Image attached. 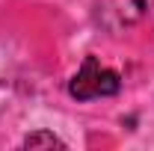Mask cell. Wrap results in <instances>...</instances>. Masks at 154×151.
<instances>
[{
	"label": "cell",
	"instance_id": "obj_1",
	"mask_svg": "<svg viewBox=\"0 0 154 151\" xmlns=\"http://www.w3.org/2000/svg\"><path fill=\"white\" fill-rule=\"evenodd\" d=\"M122 89V77L113 68L101 65L95 57H86L80 71L68 83V95L77 101H92V98H110Z\"/></svg>",
	"mask_w": 154,
	"mask_h": 151
},
{
	"label": "cell",
	"instance_id": "obj_2",
	"mask_svg": "<svg viewBox=\"0 0 154 151\" xmlns=\"http://www.w3.org/2000/svg\"><path fill=\"white\" fill-rule=\"evenodd\" d=\"M24 148H65V142L59 139V136H54V133H30L27 139H24Z\"/></svg>",
	"mask_w": 154,
	"mask_h": 151
}]
</instances>
